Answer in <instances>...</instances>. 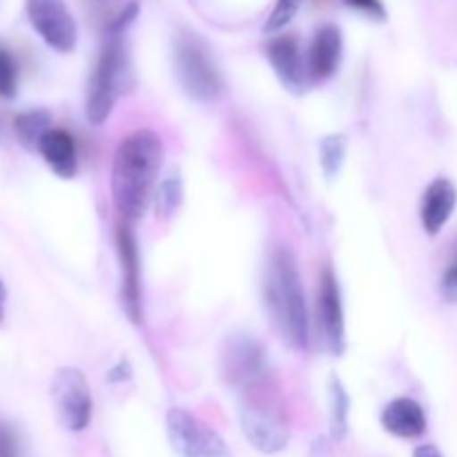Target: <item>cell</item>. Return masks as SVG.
<instances>
[{"label":"cell","mask_w":457,"mask_h":457,"mask_svg":"<svg viewBox=\"0 0 457 457\" xmlns=\"http://www.w3.org/2000/svg\"><path fill=\"white\" fill-rule=\"evenodd\" d=\"M13 129H16V137L22 147H27V150H38L45 134H47L49 129H54L52 114H49L47 110H43V107L21 112V114L13 119Z\"/></svg>","instance_id":"e0dca14e"},{"label":"cell","mask_w":457,"mask_h":457,"mask_svg":"<svg viewBox=\"0 0 457 457\" xmlns=\"http://www.w3.org/2000/svg\"><path fill=\"white\" fill-rule=\"evenodd\" d=\"M346 7H351L353 12L364 13L370 21H386V7H384L382 0H342Z\"/></svg>","instance_id":"cb8c5ba5"},{"label":"cell","mask_w":457,"mask_h":457,"mask_svg":"<svg viewBox=\"0 0 457 457\" xmlns=\"http://www.w3.org/2000/svg\"><path fill=\"white\" fill-rule=\"evenodd\" d=\"M263 297H266L268 315L279 337L293 351H306L311 342L306 295H303L297 259L286 245H279L268 259Z\"/></svg>","instance_id":"7a4b0ae2"},{"label":"cell","mask_w":457,"mask_h":457,"mask_svg":"<svg viewBox=\"0 0 457 457\" xmlns=\"http://www.w3.org/2000/svg\"><path fill=\"white\" fill-rule=\"evenodd\" d=\"M302 4H303V0H277L263 29H266L268 34L281 31L286 25H290V22H293V18L297 16V12L302 9Z\"/></svg>","instance_id":"7402d4cb"},{"label":"cell","mask_w":457,"mask_h":457,"mask_svg":"<svg viewBox=\"0 0 457 457\" xmlns=\"http://www.w3.org/2000/svg\"><path fill=\"white\" fill-rule=\"evenodd\" d=\"M346 134H328L320 141V163L326 179H335L342 172L344 161H346Z\"/></svg>","instance_id":"d6986e66"},{"label":"cell","mask_w":457,"mask_h":457,"mask_svg":"<svg viewBox=\"0 0 457 457\" xmlns=\"http://www.w3.org/2000/svg\"><path fill=\"white\" fill-rule=\"evenodd\" d=\"M38 154L43 156V161L56 177L74 179L79 172V152H76L74 137L67 129H49L40 141Z\"/></svg>","instance_id":"2e32d148"},{"label":"cell","mask_w":457,"mask_h":457,"mask_svg":"<svg viewBox=\"0 0 457 457\" xmlns=\"http://www.w3.org/2000/svg\"><path fill=\"white\" fill-rule=\"evenodd\" d=\"M52 402L62 427L71 433H80L92 424L94 402L87 378L74 366L58 369L52 379Z\"/></svg>","instance_id":"5b68a950"},{"label":"cell","mask_w":457,"mask_h":457,"mask_svg":"<svg viewBox=\"0 0 457 457\" xmlns=\"http://www.w3.org/2000/svg\"><path fill=\"white\" fill-rule=\"evenodd\" d=\"M116 253L120 262V299L125 312L134 324L143 321V293H141V259H138L137 239L128 221L116 226Z\"/></svg>","instance_id":"30bf717a"},{"label":"cell","mask_w":457,"mask_h":457,"mask_svg":"<svg viewBox=\"0 0 457 457\" xmlns=\"http://www.w3.org/2000/svg\"><path fill=\"white\" fill-rule=\"evenodd\" d=\"M4 303H7V290H4L3 281H0V324L4 320Z\"/></svg>","instance_id":"4316f807"},{"label":"cell","mask_w":457,"mask_h":457,"mask_svg":"<svg viewBox=\"0 0 457 457\" xmlns=\"http://www.w3.org/2000/svg\"><path fill=\"white\" fill-rule=\"evenodd\" d=\"M344 56V36L342 29L337 25H321L320 29L315 31L311 40V47H308V76L315 83H321V80H328L337 74L339 65H342Z\"/></svg>","instance_id":"4fadbf2b"},{"label":"cell","mask_w":457,"mask_h":457,"mask_svg":"<svg viewBox=\"0 0 457 457\" xmlns=\"http://www.w3.org/2000/svg\"><path fill=\"white\" fill-rule=\"evenodd\" d=\"M168 440L179 457H232L223 437L186 409H170Z\"/></svg>","instance_id":"8992f818"},{"label":"cell","mask_w":457,"mask_h":457,"mask_svg":"<svg viewBox=\"0 0 457 457\" xmlns=\"http://www.w3.org/2000/svg\"><path fill=\"white\" fill-rule=\"evenodd\" d=\"M132 61H129L128 45L123 31H112L110 40L98 54L85 98V114L92 125H103L114 112L116 101L132 87Z\"/></svg>","instance_id":"3957f363"},{"label":"cell","mask_w":457,"mask_h":457,"mask_svg":"<svg viewBox=\"0 0 457 457\" xmlns=\"http://www.w3.org/2000/svg\"><path fill=\"white\" fill-rule=\"evenodd\" d=\"M181 177L179 174H170L161 181L159 192H156V214L159 217H172L177 212L179 204H181Z\"/></svg>","instance_id":"ffe728a7"},{"label":"cell","mask_w":457,"mask_h":457,"mask_svg":"<svg viewBox=\"0 0 457 457\" xmlns=\"http://www.w3.org/2000/svg\"><path fill=\"white\" fill-rule=\"evenodd\" d=\"M379 422H382L384 431L391 433L393 437H400V440H418L427 433L428 427L422 404L415 402L413 397H397V400L388 402L384 406Z\"/></svg>","instance_id":"9a60e30c"},{"label":"cell","mask_w":457,"mask_h":457,"mask_svg":"<svg viewBox=\"0 0 457 457\" xmlns=\"http://www.w3.org/2000/svg\"><path fill=\"white\" fill-rule=\"evenodd\" d=\"M27 18L54 52L70 54L79 43V27L65 0H25Z\"/></svg>","instance_id":"ba28073f"},{"label":"cell","mask_w":457,"mask_h":457,"mask_svg":"<svg viewBox=\"0 0 457 457\" xmlns=\"http://www.w3.org/2000/svg\"><path fill=\"white\" fill-rule=\"evenodd\" d=\"M413 457H445V455H442L440 451H437V446L424 445V446H418V449H415Z\"/></svg>","instance_id":"484cf974"},{"label":"cell","mask_w":457,"mask_h":457,"mask_svg":"<svg viewBox=\"0 0 457 457\" xmlns=\"http://www.w3.org/2000/svg\"><path fill=\"white\" fill-rule=\"evenodd\" d=\"M221 375L230 386L253 388L266 378V353L250 335H237L221 353Z\"/></svg>","instance_id":"9c48e42d"},{"label":"cell","mask_w":457,"mask_h":457,"mask_svg":"<svg viewBox=\"0 0 457 457\" xmlns=\"http://www.w3.org/2000/svg\"><path fill=\"white\" fill-rule=\"evenodd\" d=\"M348 413H351V400L337 378L330 379V433L335 440H344L348 433Z\"/></svg>","instance_id":"ac0fdd59"},{"label":"cell","mask_w":457,"mask_h":457,"mask_svg":"<svg viewBox=\"0 0 457 457\" xmlns=\"http://www.w3.org/2000/svg\"><path fill=\"white\" fill-rule=\"evenodd\" d=\"M163 138L152 129H137L119 143L112 163V199L128 223L145 214L163 168Z\"/></svg>","instance_id":"6da1fadb"},{"label":"cell","mask_w":457,"mask_h":457,"mask_svg":"<svg viewBox=\"0 0 457 457\" xmlns=\"http://www.w3.org/2000/svg\"><path fill=\"white\" fill-rule=\"evenodd\" d=\"M174 67L181 87L199 103H214L223 94V79L205 40L196 34H181L174 47Z\"/></svg>","instance_id":"277c9868"},{"label":"cell","mask_w":457,"mask_h":457,"mask_svg":"<svg viewBox=\"0 0 457 457\" xmlns=\"http://www.w3.org/2000/svg\"><path fill=\"white\" fill-rule=\"evenodd\" d=\"M442 293L449 302H457V259L451 263L449 270L442 277Z\"/></svg>","instance_id":"d4e9b609"},{"label":"cell","mask_w":457,"mask_h":457,"mask_svg":"<svg viewBox=\"0 0 457 457\" xmlns=\"http://www.w3.org/2000/svg\"><path fill=\"white\" fill-rule=\"evenodd\" d=\"M317 312H320L321 333L330 355H342L346 348V321H344L342 290L337 277L330 268L321 272L320 290H317Z\"/></svg>","instance_id":"8fae6325"},{"label":"cell","mask_w":457,"mask_h":457,"mask_svg":"<svg viewBox=\"0 0 457 457\" xmlns=\"http://www.w3.org/2000/svg\"><path fill=\"white\" fill-rule=\"evenodd\" d=\"M266 56L275 70L277 79L288 92L302 94L306 87L308 67L303 62L299 38L293 34H281L266 45Z\"/></svg>","instance_id":"7c38bea8"},{"label":"cell","mask_w":457,"mask_h":457,"mask_svg":"<svg viewBox=\"0 0 457 457\" xmlns=\"http://www.w3.org/2000/svg\"><path fill=\"white\" fill-rule=\"evenodd\" d=\"M0 457H22L18 431L3 420H0Z\"/></svg>","instance_id":"603a6c76"},{"label":"cell","mask_w":457,"mask_h":457,"mask_svg":"<svg viewBox=\"0 0 457 457\" xmlns=\"http://www.w3.org/2000/svg\"><path fill=\"white\" fill-rule=\"evenodd\" d=\"M18 94V62L12 49L0 43V98H13Z\"/></svg>","instance_id":"44dd1931"},{"label":"cell","mask_w":457,"mask_h":457,"mask_svg":"<svg viewBox=\"0 0 457 457\" xmlns=\"http://www.w3.org/2000/svg\"><path fill=\"white\" fill-rule=\"evenodd\" d=\"M239 422L245 440L262 453H279L290 440V431L281 415L262 397L245 395L239 404Z\"/></svg>","instance_id":"52a82bcc"},{"label":"cell","mask_w":457,"mask_h":457,"mask_svg":"<svg viewBox=\"0 0 457 457\" xmlns=\"http://www.w3.org/2000/svg\"><path fill=\"white\" fill-rule=\"evenodd\" d=\"M457 205V187L451 179L437 177L424 190L422 205H420V221L428 237H437L451 221Z\"/></svg>","instance_id":"5bb4252c"}]
</instances>
